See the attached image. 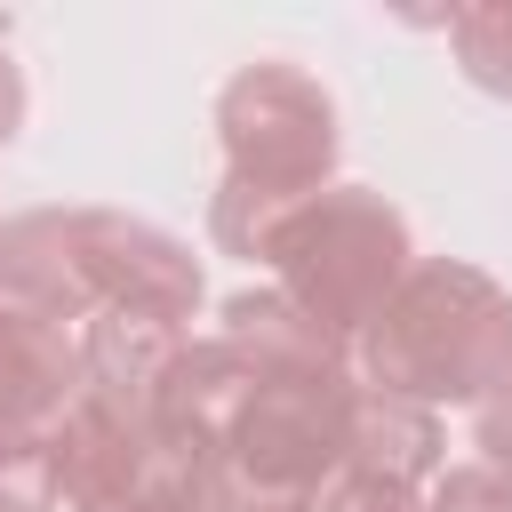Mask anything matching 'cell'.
I'll return each mask as SVG.
<instances>
[{"label":"cell","mask_w":512,"mask_h":512,"mask_svg":"<svg viewBox=\"0 0 512 512\" xmlns=\"http://www.w3.org/2000/svg\"><path fill=\"white\" fill-rule=\"evenodd\" d=\"M0 296H16L40 320H96V312H160L192 320L200 312V256L120 208H32L0 224Z\"/></svg>","instance_id":"cell-1"},{"label":"cell","mask_w":512,"mask_h":512,"mask_svg":"<svg viewBox=\"0 0 512 512\" xmlns=\"http://www.w3.org/2000/svg\"><path fill=\"white\" fill-rule=\"evenodd\" d=\"M360 384L416 400V408H480L512 384V288L464 256H416L392 304L368 320Z\"/></svg>","instance_id":"cell-2"},{"label":"cell","mask_w":512,"mask_h":512,"mask_svg":"<svg viewBox=\"0 0 512 512\" xmlns=\"http://www.w3.org/2000/svg\"><path fill=\"white\" fill-rule=\"evenodd\" d=\"M216 144L224 176L208 200V240L240 264L264 256V232L336 184V96L304 64H240L216 88Z\"/></svg>","instance_id":"cell-3"},{"label":"cell","mask_w":512,"mask_h":512,"mask_svg":"<svg viewBox=\"0 0 512 512\" xmlns=\"http://www.w3.org/2000/svg\"><path fill=\"white\" fill-rule=\"evenodd\" d=\"M240 352V344H232ZM352 368H264L240 352V384L208 432L216 496L256 504H312L344 472V424H352Z\"/></svg>","instance_id":"cell-4"},{"label":"cell","mask_w":512,"mask_h":512,"mask_svg":"<svg viewBox=\"0 0 512 512\" xmlns=\"http://www.w3.org/2000/svg\"><path fill=\"white\" fill-rule=\"evenodd\" d=\"M256 264H272V288L352 352L368 336V320L392 304V288L408 280L416 240H408V216L384 192H368V184H320L312 200H296L264 232Z\"/></svg>","instance_id":"cell-5"},{"label":"cell","mask_w":512,"mask_h":512,"mask_svg":"<svg viewBox=\"0 0 512 512\" xmlns=\"http://www.w3.org/2000/svg\"><path fill=\"white\" fill-rule=\"evenodd\" d=\"M48 456H56L64 512H136L152 496H208L216 504V472L184 440H168L152 416H120L88 392L48 424Z\"/></svg>","instance_id":"cell-6"},{"label":"cell","mask_w":512,"mask_h":512,"mask_svg":"<svg viewBox=\"0 0 512 512\" xmlns=\"http://www.w3.org/2000/svg\"><path fill=\"white\" fill-rule=\"evenodd\" d=\"M184 352V328L160 312H96L80 328V392L120 408V416H152L160 424V384Z\"/></svg>","instance_id":"cell-7"},{"label":"cell","mask_w":512,"mask_h":512,"mask_svg":"<svg viewBox=\"0 0 512 512\" xmlns=\"http://www.w3.org/2000/svg\"><path fill=\"white\" fill-rule=\"evenodd\" d=\"M80 400V336L0 296V432H48Z\"/></svg>","instance_id":"cell-8"},{"label":"cell","mask_w":512,"mask_h":512,"mask_svg":"<svg viewBox=\"0 0 512 512\" xmlns=\"http://www.w3.org/2000/svg\"><path fill=\"white\" fill-rule=\"evenodd\" d=\"M440 416L432 408H416V400H392V392H376V384H360L352 392V424H344V472H376V480H400V488H416V480H432L440 472Z\"/></svg>","instance_id":"cell-9"},{"label":"cell","mask_w":512,"mask_h":512,"mask_svg":"<svg viewBox=\"0 0 512 512\" xmlns=\"http://www.w3.org/2000/svg\"><path fill=\"white\" fill-rule=\"evenodd\" d=\"M224 328V344H240L248 360H264V368H352V352L320 328V320H304L280 288H240V296H224V312H216Z\"/></svg>","instance_id":"cell-10"},{"label":"cell","mask_w":512,"mask_h":512,"mask_svg":"<svg viewBox=\"0 0 512 512\" xmlns=\"http://www.w3.org/2000/svg\"><path fill=\"white\" fill-rule=\"evenodd\" d=\"M448 48H456V72L480 96H504L512 104V0L448 8Z\"/></svg>","instance_id":"cell-11"},{"label":"cell","mask_w":512,"mask_h":512,"mask_svg":"<svg viewBox=\"0 0 512 512\" xmlns=\"http://www.w3.org/2000/svg\"><path fill=\"white\" fill-rule=\"evenodd\" d=\"M0 512H56L48 432H0Z\"/></svg>","instance_id":"cell-12"},{"label":"cell","mask_w":512,"mask_h":512,"mask_svg":"<svg viewBox=\"0 0 512 512\" xmlns=\"http://www.w3.org/2000/svg\"><path fill=\"white\" fill-rule=\"evenodd\" d=\"M424 512H512V480L488 464H448V472H432Z\"/></svg>","instance_id":"cell-13"},{"label":"cell","mask_w":512,"mask_h":512,"mask_svg":"<svg viewBox=\"0 0 512 512\" xmlns=\"http://www.w3.org/2000/svg\"><path fill=\"white\" fill-rule=\"evenodd\" d=\"M304 512H424V496L400 480H376V472H336Z\"/></svg>","instance_id":"cell-14"},{"label":"cell","mask_w":512,"mask_h":512,"mask_svg":"<svg viewBox=\"0 0 512 512\" xmlns=\"http://www.w3.org/2000/svg\"><path fill=\"white\" fill-rule=\"evenodd\" d=\"M472 448H480V464H488V472H504V480H512V384H496V392L472 408Z\"/></svg>","instance_id":"cell-15"},{"label":"cell","mask_w":512,"mask_h":512,"mask_svg":"<svg viewBox=\"0 0 512 512\" xmlns=\"http://www.w3.org/2000/svg\"><path fill=\"white\" fill-rule=\"evenodd\" d=\"M16 128H24V64L0 48V144H8Z\"/></svg>","instance_id":"cell-16"},{"label":"cell","mask_w":512,"mask_h":512,"mask_svg":"<svg viewBox=\"0 0 512 512\" xmlns=\"http://www.w3.org/2000/svg\"><path fill=\"white\" fill-rule=\"evenodd\" d=\"M136 512H216L208 496H152V504H136Z\"/></svg>","instance_id":"cell-17"},{"label":"cell","mask_w":512,"mask_h":512,"mask_svg":"<svg viewBox=\"0 0 512 512\" xmlns=\"http://www.w3.org/2000/svg\"><path fill=\"white\" fill-rule=\"evenodd\" d=\"M216 512H296V504H256V496H216Z\"/></svg>","instance_id":"cell-18"}]
</instances>
